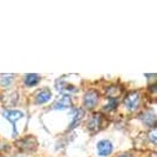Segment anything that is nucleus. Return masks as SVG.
Returning a JSON list of instances; mask_svg holds the SVG:
<instances>
[{
	"label": "nucleus",
	"mask_w": 157,
	"mask_h": 157,
	"mask_svg": "<svg viewBox=\"0 0 157 157\" xmlns=\"http://www.w3.org/2000/svg\"><path fill=\"white\" fill-rule=\"evenodd\" d=\"M108 104L104 105V110L105 111H113L116 109L117 106V99H113V98H108Z\"/></svg>",
	"instance_id": "nucleus-14"
},
{
	"label": "nucleus",
	"mask_w": 157,
	"mask_h": 157,
	"mask_svg": "<svg viewBox=\"0 0 157 157\" xmlns=\"http://www.w3.org/2000/svg\"><path fill=\"white\" fill-rule=\"evenodd\" d=\"M101 120H103V115L100 113H95L90 119L88 120L87 123V128L89 131L92 132H97L100 130V126H101Z\"/></svg>",
	"instance_id": "nucleus-4"
},
{
	"label": "nucleus",
	"mask_w": 157,
	"mask_h": 157,
	"mask_svg": "<svg viewBox=\"0 0 157 157\" xmlns=\"http://www.w3.org/2000/svg\"><path fill=\"white\" fill-rule=\"evenodd\" d=\"M17 147L21 150V151H35L36 147H37V140L33 137V136H26L24 139H21L17 144Z\"/></svg>",
	"instance_id": "nucleus-3"
},
{
	"label": "nucleus",
	"mask_w": 157,
	"mask_h": 157,
	"mask_svg": "<svg viewBox=\"0 0 157 157\" xmlns=\"http://www.w3.org/2000/svg\"><path fill=\"white\" fill-rule=\"evenodd\" d=\"M83 115H84V111L82 109H77L75 113H74V115H73V117H72V121L69 124L68 130H73V129H75L78 125H79L81 121H82V119H83Z\"/></svg>",
	"instance_id": "nucleus-10"
},
{
	"label": "nucleus",
	"mask_w": 157,
	"mask_h": 157,
	"mask_svg": "<svg viewBox=\"0 0 157 157\" xmlns=\"http://www.w3.org/2000/svg\"><path fill=\"white\" fill-rule=\"evenodd\" d=\"M72 99H71V97L69 95H62L58 100H56L55 101V104H53V109L55 110H64V109H68V108H71L72 106Z\"/></svg>",
	"instance_id": "nucleus-8"
},
{
	"label": "nucleus",
	"mask_w": 157,
	"mask_h": 157,
	"mask_svg": "<svg viewBox=\"0 0 157 157\" xmlns=\"http://www.w3.org/2000/svg\"><path fill=\"white\" fill-rule=\"evenodd\" d=\"M140 119H141V121H142L145 125L151 126V128H156V116H155V114H153L152 111L147 110V111L142 113V114L140 115Z\"/></svg>",
	"instance_id": "nucleus-9"
},
{
	"label": "nucleus",
	"mask_w": 157,
	"mask_h": 157,
	"mask_svg": "<svg viewBox=\"0 0 157 157\" xmlns=\"http://www.w3.org/2000/svg\"><path fill=\"white\" fill-rule=\"evenodd\" d=\"M14 81V74H0V86L8 88Z\"/></svg>",
	"instance_id": "nucleus-13"
},
{
	"label": "nucleus",
	"mask_w": 157,
	"mask_h": 157,
	"mask_svg": "<svg viewBox=\"0 0 157 157\" xmlns=\"http://www.w3.org/2000/svg\"><path fill=\"white\" fill-rule=\"evenodd\" d=\"M4 116H5V119H8L13 124L14 132H16V126H15L16 125V121L20 120V119H22V117H24V113L20 111V110H6V111H4Z\"/></svg>",
	"instance_id": "nucleus-5"
},
{
	"label": "nucleus",
	"mask_w": 157,
	"mask_h": 157,
	"mask_svg": "<svg viewBox=\"0 0 157 157\" xmlns=\"http://www.w3.org/2000/svg\"><path fill=\"white\" fill-rule=\"evenodd\" d=\"M99 100V93L94 89H89L84 94V99H83V105L87 109H93Z\"/></svg>",
	"instance_id": "nucleus-2"
},
{
	"label": "nucleus",
	"mask_w": 157,
	"mask_h": 157,
	"mask_svg": "<svg viewBox=\"0 0 157 157\" xmlns=\"http://www.w3.org/2000/svg\"><path fill=\"white\" fill-rule=\"evenodd\" d=\"M150 137H151L152 142L156 144V128H152V131H151V134H150Z\"/></svg>",
	"instance_id": "nucleus-15"
},
{
	"label": "nucleus",
	"mask_w": 157,
	"mask_h": 157,
	"mask_svg": "<svg viewBox=\"0 0 157 157\" xmlns=\"http://www.w3.org/2000/svg\"><path fill=\"white\" fill-rule=\"evenodd\" d=\"M140 100H141L140 93H139L137 90H132V92H130V93L125 97V99H124V105L126 106L128 110L135 111V110L139 108V105H140Z\"/></svg>",
	"instance_id": "nucleus-1"
},
{
	"label": "nucleus",
	"mask_w": 157,
	"mask_h": 157,
	"mask_svg": "<svg viewBox=\"0 0 157 157\" xmlns=\"http://www.w3.org/2000/svg\"><path fill=\"white\" fill-rule=\"evenodd\" d=\"M41 81V77L38 74H35V73H31V74H26L25 75V79H24V83L26 87H33L36 84H38Z\"/></svg>",
	"instance_id": "nucleus-11"
},
{
	"label": "nucleus",
	"mask_w": 157,
	"mask_h": 157,
	"mask_svg": "<svg viewBox=\"0 0 157 157\" xmlns=\"http://www.w3.org/2000/svg\"><path fill=\"white\" fill-rule=\"evenodd\" d=\"M51 97H52L51 90L48 88H44V89L38 90L35 94V103L38 104V105H40V104H45V103H47L51 99Z\"/></svg>",
	"instance_id": "nucleus-7"
},
{
	"label": "nucleus",
	"mask_w": 157,
	"mask_h": 157,
	"mask_svg": "<svg viewBox=\"0 0 157 157\" xmlns=\"http://www.w3.org/2000/svg\"><path fill=\"white\" fill-rule=\"evenodd\" d=\"M97 151H98L99 156L105 157L113 152V144L109 140H101L97 145Z\"/></svg>",
	"instance_id": "nucleus-6"
},
{
	"label": "nucleus",
	"mask_w": 157,
	"mask_h": 157,
	"mask_svg": "<svg viewBox=\"0 0 157 157\" xmlns=\"http://www.w3.org/2000/svg\"><path fill=\"white\" fill-rule=\"evenodd\" d=\"M57 89H58L59 92L64 93V95H68V94H71V93L77 92V88H75L74 86L68 84V83H64V82H61V83L58 82V83H57Z\"/></svg>",
	"instance_id": "nucleus-12"
},
{
	"label": "nucleus",
	"mask_w": 157,
	"mask_h": 157,
	"mask_svg": "<svg viewBox=\"0 0 157 157\" xmlns=\"http://www.w3.org/2000/svg\"><path fill=\"white\" fill-rule=\"evenodd\" d=\"M117 157H132V155H130V153H124V155H119Z\"/></svg>",
	"instance_id": "nucleus-16"
}]
</instances>
